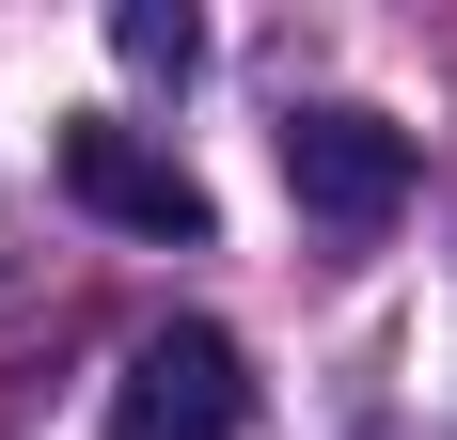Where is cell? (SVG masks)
<instances>
[{
    "label": "cell",
    "mask_w": 457,
    "mask_h": 440,
    "mask_svg": "<svg viewBox=\"0 0 457 440\" xmlns=\"http://www.w3.org/2000/svg\"><path fill=\"white\" fill-rule=\"evenodd\" d=\"M111 440H253V346L205 314L142 330L127 378H111Z\"/></svg>",
    "instance_id": "6da1fadb"
},
{
    "label": "cell",
    "mask_w": 457,
    "mask_h": 440,
    "mask_svg": "<svg viewBox=\"0 0 457 440\" xmlns=\"http://www.w3.org/2000/svg\"><path fill=\"white\" fill-rule=\"evenodd\" d=\"M284 189L331 236H378V220L411 205V126L363 110V94H316V110H284Z\"/></svg>",
    "instance_id": "7a4b0ae2"
},
{
    "label": "cell",
    "mask_w": 457,
    "mask_h": 440,
    "mask_svg": "<svg viewBox=\"0 0 457 440\" xmlns=\"http://www.w3.org/2000/svg\"><path fill=\"white\" fill-rule=\"evenodd\" d=\"M63 189H79L95 220H127V236H158V252H205V236H221L205 174H189V158H158L142 126H63Z\"/></svg>",
    "instance_id": "3957f363"
},
{
    "label": "cell",
    "mask_w": 457,
    "mask_h": 440,
    "mask_svg": "<svg viewBox=\"0 0 457 440\" xmlns=\"http://www.w3.org/2000/svg\"><path fill=\"white\" fill-rule=\"evenodd\" d=\"M111 63H127V79H189V63H205V32H189L174 0H127V16H111Z\"/></svg>",
    "instance_id": "277c9868"
}]
</instances>
